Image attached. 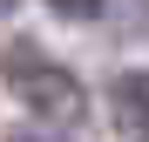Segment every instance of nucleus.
<instances>
[{"label":"nucleus","instance_id":"f257e3e1","mask_svg":"<svg viewBox=\"0 0 149 142\" xmlns=\"http://www.w3.org/2000/svg\"><path fill=\"white\" fill-rule=\"evenodd\" d=\"M0 81L14 88V102H27L34 115H47V122H74V115H88V88L68 75V61H47L34 41H7V54H0Z\"/></svg>","mask_w":149,"mask_h":142},{"label":"nucleus","instance_id":"f03ea898","mask_svg":"<svg viewBox=\"0 0 149 142\" xmlns=\"http://www.w3.org/2000/svg\"><path fill=\"white\" fill-rule=\"evenodd\" d=\"M109 108H115L122 142H149V75H115Z\"/></svg>","mask_w":149,"mask_h":142},{"label":"nucleus","instance_id":"7ed1b4c3","mask_svg":"<svg viewBox=\"0 0 149 142\" xmlns=\"http://www.w3.org/2000/svg\"><path fill=\"white\" fill-rule=\"evenodd\" d=\"M47 7H61V14H74V20H95V14H102V0H47Z\"/></svg>","mask_w":149,"mask_h":142},{"label":"nucleus","instance_id":"20e7f679","mask_svg":"<svg viewBox=\"0 0 149 142\" xmlns=\"http://www.w3.org/2000/svg\"><path fill=\"white\" fill-rule=\"evenodd\" d=\"M14 142H54V135H34V129H27V135H14Z\"/></svg>","mask_w":149,"mask_h":142}]
</instances>
